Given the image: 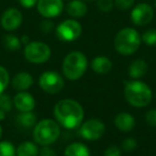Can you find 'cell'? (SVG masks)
<instances>
[{"instance_id":"obj_1","label":"cell","mask_w":156,"mask_h":156,"mask_svg":"<svg viewBox=\"0 0 156 156\" xmlns=\"http://www.w3.org/2000/svg\"><path fill=\"white\" fill-rule=\"evenodd\" d=\"M54 115L57 122L67 129H74L82 123L85 112L80 103L72 99H63L56 103Z\"/></svg>"},{"instance_id":"obj_2","label":"cell","mask_w":156,"mask_h":156,"mask_svg":"<svg viewBox=\"0 0 156 156\" xmlns=\"http://www.w3.org/2000/svg\"><path fill=\"white\" fill-rule=\"evenodd\" d=\"M124 96L131 106L142 108L151 103L153 94L148 84L139 80H133L125 82Z\"/></svg>"},{"instance_id":"obj_3","label":"cell","mask_w":156,"mask_h":156,"mask_svg":"<svg viewBox=\"0 0 156 156\" xmlns=\"http://www.w3.org/2000/svg\"><path fill=\"white\" fill-rule=\"evenodd\" d=\"M115 48L122 55H131L141 45V36L134 28H124L120 30L115 37Z\"/></svg>"},{"instance_id":"obj_4","label":"cell","mask_w":156,"mask_h":156,"mask_svg":"<svg viewBox=\"0 0 156 156\" xmlns=\"http://www.w3.org/2000/svg\"><path fill=\"white\" fill-rule=\"evenodd\" d=\"M88 68L87 56L80 51H72L64 58L62 72L70 81H77L86 73Z\"/></svg>"},{"instance_id":"obj_5","label":"cell","mask_w":156,"mask_h":156,"mask_svg":"<svg viewBox=\"0 0 156 156\" xmlns=\"http://www.w3.org/2000/svg\"><path fill=\"white\" fill-rule=\"evenodd\" d=\"M61 134L60 124L52 119H44L36 124L33 140L41 146H49L57 141Z\"/></svg>"},{"instance_id":"obj_6","label":"cell","mask_w":156,"mask_h":156,"mask_svg":"<svg viewBox=\"0 0 156 156\" xmlns=\"http://www.w3.org/2000/svg\"><path fill=\"white\" fill-rule=\"evenodd\" d=\"M24 56L29 63L44 64L51 56V50L43 41H29L24 48Z\"/></svg>"},{"instance_id":"obj_7","label":"cell","mask_w":156,"mask_h":156,"mask_svg":"<svg viewBox=\"0 0 156 156\" xmlns=\"http://www.w3.org/2000/svg\"><path fill=\"white\" fill-rule=\"evenodd\" d=\"M39 85L45 93L56 94L63 89L64 80L57 71H45L40 76Z\"/></svg>"},{"instance_id":"obj_8","label":"cell","mask_w":156,"mask_h":156,"mask_svg":"<svg viewBox=\"0 0 156 156\" xmlns=\"http://www.w3.org/2000/svg\"><path fill=\"white\" fill-rule=\"evenodd\" d=\"M82 32L81 25L76 19H65L56 28V34L62 41H74L78 39Z\"/></svg>"},{"instance_id":"obj_9","label":"cell","mask_w":156,"mask_h":156,"mask_svg":"<svg viewBox=\"0 0 156 156\" xmlns=\"http://www.w3.org/2000/svg\"><path fill=\"white\" fill-rule=\"evenodd\" d=\"M105 124L100 119H89L80 124L78 129V134L81 138L86 140H97L104 135Z\"/></svg>"},{"instance_id":"obj_10","label":"cell","mask_w":156,"mask_h":156,"mask_svg":"<svg viewBox=\"0 0 156 156\" xmlns=\"http://www.w3.org/2000/svg\"><path fill=\"white\" fill-rule=\"evenodd\" d=\"M154 17V10L149 3H138L131 12V19L135 26H146L152 21Z\"/></svg>"},{"instance_id":"obj_11","label":"cell","mask_w":156,"mask_h":156,"mask_svg":"<svg viewBox=\"0 0 156 156\" xmlns=\"http://www.w3.org/2000/svg\"><path fill=\"white\" fill-rule=\"evenodd\" d=\"M64 4L62 0H38L36 9L44 18H55L62 13Z\"/></svg>"},{"instance_id":"obj_12","label":"cell","mask_w":156,"mask_h":156,"mask_svg":"<svg viewBox=\"0 0 156 156\" xmlns=\"http://www.w3.org/2000/svg\"><path fill=\"white\" fill-rule=\"evenodd\" d=\"M23 23V14L16 8H9L2 13L0 23L6 31H15Z\"/></svg>"},{"instance_id":"obj_13","label":"cell","mask_w":156,"mask_h":156,"mask_svg":"<svg viewBox=\"0 0 156 156\" xmlns=\"http://www.w3.org/2000/svg\"><path fill=\"white\" fill-rule=\"evenodd\" d=\"M13 105L19 112H32L36 107V100L27 91H18L13 99Z\"/></svg>"},{"instance_id":"obj_14","label":"cell","mask_w":156,"mask_h":156,"mask_svg":"<svg viewBox=\"0 0 156 156\" xmlns=\"http://www.w3.org/2000/svg\"><path fill=\"white\" fill-rule=\"evenodd\" d=\"M33 78L29 72L21 71L16 73L12 79V86L15 90L26 91L33 85Z\"/></svg>"},{"instance_id":"obj_15","label":"cell","mask_w":156,"mask_h":156,"mask_svg":"<svg viewBox=\"0 0 156 156\" xmlns=\"http://www.w3.org/2000/svg\"><path fill=\"white\" fill-rule=\"evenodd\" d=\"M135 118L129 113H125V112L119 113L115 118V125L119 131L124 132V133L133 131V129L135 127Z\"/></svg>"},{"instance_id":"obj_16","label":"cell","mask_w":156,"mask_h":156,"mask_svg":"<svg viewBox=\"0 0 156 156\" xmlns=\"http://www.w3.org/2000/svg\"><path fill=\"white\" fill-rule=\"evenodd\" d=\"M67 13L73 18L83 17L88 12V6L85 3V0H72L65 6Z\"/></svg>"},{"instance_id":"obj_17","label":"cell","mask_w":156,"mask_h":156,"mask_svg":"<svg viewBox=\"0 0 156 156\" xmlns=\"http://www.w3.org/2000/svg\"><path fill=\"white\" fill-rule=\"evenodd\" d=\"M91 68L97 74H106L112 69V62L107 56H96L92 60Z\"/></svg>"},{"instance_id":"obj_18","label":"cell","mask_w":156,"mask_h":156,"mask_svg":"<svg viewBox=\"0 0 156 156\" xmlns=\"http://www.w3.org/2000/svg\"><path fill=\"white\" fill-rule=\"evenodd\" d=\"M148 71V64L143 60H135L128 67V76L134 80L142 78Z\"/></svg>"},{"instance_id":"obj_19","label":"cell","mask_w":156,"mask_h":156,"mask_svg":"<svg viewBox=\"0 0 156 156\" xmlns=\"http://www.w3.org/2000/svg\"><path fill=\"white\" fill-rule=\"evenodd\" d=\"M64 156H90V150L85 144L73 142L67 147Z\"/></svg>"},{"instance_id":"obj_20","label":"cell","mask_w":156,"mask_h":156,"mask_svg":"<svg viewBox=\"0 0 156 156\" xmlns=\"http://www.w3.org/2000/svg\"><path fill=\"white\" fill-rule=\"evenodd\" d=\"M39 148L34 142L24 141L17 147L16 156H38Z\"/></svg>"},{"instance_id":"obj_21","label":"cell","mask_w":156,"mask_h":156,"mask_svg":"<svg viewBox=\"0 0 156 156\" xmlns=\"http://www.w3.org/2000/svg\"><path fill=\"white\" fill-rule=\"evenodd\" d=\"M2 44H3L4 48L8 51H17L21 48V38L14 34H6L2 38Z\"/></svg>"},{"instance_id":"obj_22","label":"cell","mask_w":156,"mask_h":156,"mask_svg":"<svg viewBox=\"0 0 156 156\" xmlns=\"http://www.w3.org/2000/svg\"><path fill=\"white\" fill-rule=\"evenodd\" d=\"M17 122L23 127H32L36 124V115L33 112H21Z\"/></svg>"},{"instance_id":"obj_23","label":"cell","mask_w":156,"mask_h":156,"mask_svg":"<svg viewBox=\"0 0 156 156\" xmlns=\"http://www.w3.org/2000/svg\"><path fill=\"white\" fill-rule=\"evenodd\" d=\"M0 156H16V149L10 141H0Z\"/></svg>"},{"instance_id":"obj_24","label":"cell","mask_w":156,"mask_h":156,"mask_svg":"<svg viewBox=\"0 0 156 156\" xmlns=\"http://www.w3.org/2000/svg\"><path fill=\"white\" fill-rule=\"evenodd\" d=\"M141 41L146 46L155 47L156 46V29H149L141 35Z\"/></svg>"},{"instance_id":"obj_25","label":"cell","mask_w":156,"mask_h":156,"mask_svg":"<svg viewBox=\"0 0 156 156\" xmlns=\"http://www.w3.org/2000/svg\"><path fill=\"white\" fill-rule=\"evenodd\" d=\"M9 83H10V76H9L8 70L2 66H0V94H3V91L8 87Z\"/></svg>"},{"instance_id":"obj_26","label":"cell","mask_w":156,"mask_h":156,"mask_svg":"<svg viewBox=\"0 0 156 156\" xmlns=\"http://www.w3.org/2000/svg\"><path fill=\"white\" fill-rule=\"evenodd\" d=\"M12 106L13 101L10 98V96H8L6 94H0V108L6 112V113H8V112H10L12 109Z\"/></svg>"},{"instance_id":"obj_27","label":"cell","mask_w":156,"mask_h":156,"mask_svg":"<svg viewBox=\"0 0 156 156\" xmlns=\"http://www.w3.org/2000/svg\"><path fill=\"white\" fill-rule=\"evenodd\" d=\"M137 146H138L137 140L133 137L126 138V139H124L122 142V149L125 152H133V151L137 148Z\"/></svg>"},{"instance_id":"obj_28","label":"cell","mask_w":156,"mask_h":156,"mask_svg":"<svg viewBox=\"0 0 156 156\" xmlns=\"http://www.w3.org/2000/svg\"><path fill=\"white\" fill-rule=\"evenodd\" d=\"M97 8L102 12H110L112 8L115 6V1L113 0H97Z\"/></svg>"},{"instance_id":"obj_29","label":"cell","mask_w":156,"mask_h":156,"mask_svg":"<svg viewBox=\"0 0 156 156\" xmlns=\"http://www.w3.org/2000/svg\"><path fill=\"white\" fill-rule=\"evenodd\" d=\"M135 3V0H115V6L119 11H127Z\"/></svg>"},{"instance_id":"obj_30","label":"cell","mask_w":156,"mask_h":156,"mask_svg":"<svg viewBox=\"0 0 156 156\" xmlns=\"http://www.w3.org/2000/svg\"><path fill=\"white\" fill-rule=\"evenodd\" d=\"M54 30V23L49 18L44 19L41 23V31L44 33H49Z\"/></svg>"},{"instance_id":"obj_31","label":"cell","mask_w":156,"mask_h":156,"mask_svg":"<svg viewBox=\"0 0 156 156\" xmlns=\"http://www.w3.org/2000/svg\"><path fill=\"white\" fill-rule=\"evenodd\" d=\"M146 120L149 123V125L156 127V109H150L146 114Z\"/></svg>"},{"instance_id":"obj_32","label":"cell","mask_w":156,"mask_h":156,"mask_svg":"<svg viewBox=\"0 0 156 156\" xmlns=\"http://www.w3.org/2000/svg\"><path fill=\"white\" fill-rule=\"evenodd\" d=\"M121 150L117 146H110L105 150L104 156H121Z\"/></svg>"},{"instance_id":"obj_33","label":"cell","mask_w":156,"mask_h":156,"mask_svg":"<svg viewBox=\"0 0 156 156\" xmlns=\"http://www.w3.org/2000/svg\"><path fill=\"white\" fill-rule=\"evenodd\" d=\"M39 156H57L56 152L52 149L48 148V146H44L43 149L39 152Z\"/></svg>"},{"instance_id":"obj_34","label":"cell","mask_w":156,"mask_h":156,"mask_svg":"<svg viewBox=\"0 0 156 156\" xmlns=\"http://www.w3.org/2000/svg\"><path fill=\"white\" fill-rule=\"evenodd\" d=\"M19 3L23 8L31 9L38 3V0H19Z\"/></svg>"},{"instance_id":"obj_35","label":"cell","mask_w":156,"mask_h":156,"mask_svg":"<svg viewBox=\"0 0 156 156\" xmlns=\"http://www.w3.org/2000/svg\"><path fill=\"white\" fill-rule=\"evenodd\" d=\"M4 119H6V112L0 108V121H2Z\"/></svg>"},{"instance_id":"obj_36","label":"cell","mask_w":156,"mask_h":156,"mask_svg":"<svg viewBox=\"0 0 156 156\" xmlns=\"http://www.w3.org/2000/svg\"><path fill=\"white\" fill-rule=\"evenodd\" d=\"M21 44H25V45H26V44H28V43H29V38H28V37L27 36H23V37H21Z\"/></svg>"},{"instance_id":"obj_37","label":"cell","mask_w":156,"mask_h":156,"mask_svg":"<svg viewBox=\"0 0 156 156\" xmlns=\"http://www.w3.org/2000/svg\"><path fill=\"white\" fill-rule=\"evenodd\" d=\"M1 136H2V126L0 125V138H1Z\"/></svg>"},{"instance_id":"obj_38","label":"cell","mask_w":156,"mask_h":156,"mask_svg":"<svg viewBox=\"0 0 156 156\" xmlns=\"http://www.w3.org/2000/svg\"><path fill=\"white\" fill-rule=\"evenodd\" d=\"M85 1H92V0H85Z\"/></svg>"},{"instance_id":"obj_39","label":"cell","mask_w":156,"mask_h":156,"mask_svg":"<svg viewBox=\"0 0 156 156\" xmlns=\"http://www.w3.org/2000/svg\"><path fill=\"white\" fill-rule=\"evenodd\" d=\"M155 8H156V0H155Z\"/></svg>"}]
</instances>
